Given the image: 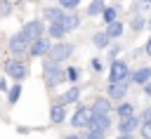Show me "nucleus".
I'll return each instance as SVG.
<instances>
[{
    "instance_id": "f257e3e1",
    "label": "nucleus",
    "mask_w": 151,
    "mask_h": 139,
    "mask_svg": "<svg viewBox=\"0 0 151 139\" xmlns=\"http://www.w3.org/2000/svg\"><path fill=\"white\" fill-rule=\"evenodd\" d=\"M42 75H45L47 87H57V85H61V82L66 80L64 68H59V64H54V61H50V59L42 61Z\"/></svg>"
},
{
    "instance_id": "f03ea898",
    "label": "nucleus",
    "mask_w": 151,
    "mask_h": 139,
    "mask_svg": "<svg viewBox=\"0 0 151 139\" xmlns=\"http://www.w3.org/2000/svg\"><path fill=\"white\" fill-rule=\"evenodd\" d=\"M2 68H5V75L12 78L14 82H21V80L28 78V66L24 61H19V59H7Z\"/></svg>"
},
{
    "instance_id": "7ed1b4c3",
    "label": "nucleus",
    "mask_w": 151,
    "mask_h": 139,
    "mask_svg": "<svg viewBox=\"0 0 151 139\" xmlns=\"http://www.w3.org/2000/svg\"><path fill=\"white\" fill-rule=\"evenodd\" d=\"M130 66L127 61L123 59H113L111 61V68H109V82H123V80H130Z\"/></svg>"
},
{
    "instance_id": "20e7f679",
    "label": "nucleus",
    "mask_w": 151,
    "mask_h": 139,
    "mask_svg": "<svg viewBox=\"0 0 151 139\" xmlns=\"http://www.w3.org/2000/svg\"><path fill=\"white\" fill-rule=\"evenodd\" d=\"M73 45L71 42H57V45H52L50 47V52H47V59L50 61H54V64H61V61H66L71 54H73Z\"/></svg>"
},
{
    "instance_id": "39448f33",
    "label": "nucleus",
    "mask_w": 151,
    "mask_h": 139,
    "mask_svg": "<svg viewBox=\"0 0 151 139\" xmlns=\"http://www.w3.org/2000/svg\"><path fill=\"white\" fill-rule=\"evenodd\" d=\"M21 35L28 40V45L33 42V40H38V38H45V24L42 21H38V19H33V21H28L24 28H21Z\"/></svg>"
},
{
    "instance_id": "423d86ee",
    "label": "nucleus",
    "mask_w": 151,
    "mask_h": 139,
    "mask_svg": "<svg viewBox=\"0 0 151 139\" xmlns=\"http://www.w3.org/2000/svg\"><path fill=\"white\" fill-rule=\"evenodd\" d=\"M127 90H130V80H123V82H109V85H106V99H111V101H125Z\"/></svg>"
},
{
    "instance_id": "0eeeda50",
    "label": "nucleus",
    "mask_w": 151,
    "mask_h": 139,
    "mask_svg": "<svg viewBox=\"0 0 151 139\" xmlns=\"http://www.w3.org/2000/svg\"><path fill=\"white\" fill-rule=\"evenodd\" d=\"M90 120H92V108L80 104V106L76 108V113L71 115V127H73V130H83V127H87Z\"/></svg>"
},
{
    "instance_id": "6e6552de",
    "label": "nucleus",
    "mask_w": 151,
    "mask_h": 139,
    "mask_svg": "<svg viewBox=\"0 0 151 139\" xmlns=\"http://www.w3.org/2000/svg\"><path fill=\"white\" fill-rule=\"evenodd\" d=\"M113 127V120H111V115H94L92 113V120L87 123V132H104V134H109V130Z\"/></svg>"
},
{
    "instance_id": "1a4fd4ad",
    "label": "nucleus",
    "mask_w": 151,
    "mask_h": 139,
    "mask_svg": "<svg viewBox=\"0 0 151 139\" xmlns=\"http://www.w3.org/2000/svg\"><path fill=\"white\" fill-rule=\"evenodd\" d=\"M7 47H9V54L21 57V54H26V52H28V40H26V38L21 35V31H19V33H14V35L9 38Z\"/></svg>"
},
{
    "instance_id": "9d476101",
    "label": "nucleus",
    "mask_w": 151,
    "mask_h": 139,
    "mask_svg": "<svg viewBox=\"0 0 151 139\" xmlns=\"http://www.w3.org/2000/svg\"><path fill=\"white\" fill-rule=\"evenodd\" d=\"M118 134H134V132H139V127H142V120L137 118V115H130V118H123V120H118Z\"/></svg>"
},
{
    "instance_id": "9b49d317",
    "label": "nucleus",
    "mask_w": 151,
    "mask_h": 139,
    "mask_svg": "<svg viewBox=\"0 0 151 139\" xmlns=\"http://www.w3.org/2000/svg\"><path fill=\"white\" fill-rule=\"evenodd\" d=\"M50 47H52V42H50L47 38H38V40H33V42L28 45V54H31V57H47Z\"/></svg>"
},
{
    "instance_id": "f8f14e48",
    "label": "nucleus",
    "mask_w": 151,
    "mask_h": 139,
    "mask_svg": "<svg viewBox=\"0 0 151 139\" xmlns=\"http://www.w3.org/2000/svg\"><path fill=\"white\" fill-rule=\"evenodd\" d=\"M50 123H52V125H64V123H66V106H64V104L54 101V104L50 106Z\"/></svg>"
},
{
    "instance_id": "ddd939ff",
    "label": "nucleus",
    "mask_w": 151,
    "mask_h": 139,
    "mask_svg": "<svg viewBox=\"0 0 151 139\" xmlns=\"http://www.w3.org/2000/svg\"><path fill=\"white\" fill-rule=\"evenodd\" d=\"M90 108H92V113H94V115H111V108H113V104H111V99H106V97H99V99H94V104H92Z\"/></svg>"
},
{
    "instance_id": "4468645a",
    "label": "nucleus",
    "mask_w": 151,
    "mask_h": 139,
    "mask_svg": "<svg viewBox=\"0 0 151 139\" xmlns=\"http://www.w3.org/2000/svg\"><path fill=\"white\" fill-rule=\"evenodd\" d=\"M149 80H151V66H139L130 73V82H134V85H144Z\"/></svg>"
},
{
    "instance_id": "2eb2a0df",
    "label": "nucleus",
    "mask_w": 151,
    "mask_h": 139,
    "mask_svg": "<svg viewBox=\"0 0 151 139\" xmlns=\"http://www.w3.org/2000/svg\"><path fill=\"white\" fill-rule=\"evenodd\" d=\"M80 94H83V90L78 87V85H71L61 97H59V104H64V106H71V104H76L78 99H80Z\"/></svg>"
},
{
    "instance_id": "dca6fc26",
    "label": "nucleus",
    "mask_w": 151,
    "mask_h": 139,
    "mask_svg": "<svg viewBox=\"0 0 151 139\" xmlns=\"http://www.w3.org/2000/svg\"><path fill=\"white\" fill-rule=\"evenodd\" d=\"M113 111H116L118 120L130 118V115H137V113H134V104H132V101H118V106H113Z\"/></svg>"
},
{
    "instance_id": "f3484780",
    "label": "nucleus",
    "mask_w": 151,
    "mask_h": 139,
    "mask_svg": "<svg viewBox=\"0 0 151 139\" xmlns=\"http://www.w3.org/2000/svg\"><path fill=\"white\" fill-rule=\"evenodd\" d=\"M42 14H45V19H47L50 24H59V21L64 19V9H61L59 5H52V7H45V9H42Z\"/></svg>"
},
{
    "instance_id": "a211bd4d",
    "label": "nucleus",
    "mask_w": 151,
    "mask_h": 139,
    "mask_svg": "<svg viewBox=\"0 0 151 139\" xmlns=\"http://www.w3.org/2000/svg\"><path fill=\"white\" fill-rule=\"evenodd\" d=\"M61 26L66 28V33H68V31H76V28L80 26V16H78L76 12H64V19H61Z\"/></svg>"
},
{
    "instance_id": "6ab92c4d",
    "label": "nucleus",
    "mask_w": 151,
    "mask_h": 139,
    "mask_svg": "<svg viewBox=\"0 0 151 139\" xmlns=\"http://www.w3.org/2000/svg\"><path fill=\"white\" fill-rule=\"evenodd\" d=\"M45 31H47V35H50V38H54V40H61V38L66 35V28L61 26V21H59V24H50Z\"/></svg>"
},
{
    "instance_id": "aec40b11",
    "label": "nucleus",
    "mask_w": 151,
    "mask_h": 139,
    "mask_svg": "<svg viewBox=\"0 0 151 139\" xmlns=\"http://www.w3.org/2000/svg\"><path fill=\"white\" fill-rule=\"evenodd\" d=\"M109 42H111V38H109L104 31H99V33H94V35H92V45H94L97 49H106V47H109Z\"/></svg>"
},
{
    "instance_id": "412c9836",
    "label": "nucleus",
    "mask_w": 151,
    "mask_h": 139,
    "mask_svg": "<svg viewBox=\"0 0 151 139\" xmlns=\"http://www.w3.org/2000/svg\"><path fill=\"white\" fill-rule=\"evenodd\" d=\"M21 97V82H14L9 90H7V106H14Z\"/></svg>"
},
{
    "instance_id": "4be33fe9",
    "label": "nucleus",
    "mask_w": 151,
    "mask_h": 139,
    "mask_svg": "<svg viewBox=\"0 0 151 139\" xmlns=\"http://www.w3.org/2000/svg\"><path fill=\"white\" fill-rule=\"evenodd\" d=\"M106 9V5H104V0H92L90 5H87V16H101V12Z\"/></svg>"
},
{
    "instance_id": "5701e85b",
    "label": "nucleus",
    "mask_w": 151,
    "mask_h": 139,
    "mask_svg": "<svg viewBox=\"0 0 151 139\" xmlns=\"http://www.w3.org/2000/svg\"><path fill=\"white\" fill-rule=\"evenodd\" d=\"M111 40H116V38H120L123 35V21H113V24H109L106 26V31H104Z\"/></svg>"
},
{
    "instance_id": "b1692460",
    "label": "nucleus",
    "mask_w": 151,
    "mask_h": 139,
    "mask_svg": "<svg viewBox=\"0 0 151 139\" xmlns=\"http://www.w3.org/2000/svg\"><path fill=\"white\" fill-rule=\"evenodd\" d=\"M101 19H104L106 26L113 24V21H118V7H106V9L101 12Z\"/></svg>"
},
{
    "instance_id": "393cba45",
    "label": "nucleus",
    "mask_w": 151,
    "mask_h": 139,
    "mask_svg": "<svg viewBox=\"0 0 151 139\" xmlns=\"http://www.w3.org/2000/svg\"><path fill=\"white\" fill-rule=\"evenodd\" d=\"M64 73H66V80H71L73 85H76V80L80 78V71H78V66H68Z\"/></svg>"
},
{
    "instance_id": "a878e982",
    "label": "nucleus",
    "mask_w": 151,
    "mask_h": 139,
    "mask_svg": "<svg viewBox=\"0 0 151 139\" xmlns=\"http://www.w3.org/2000/svg\"><path fill=\"white\" fill-rule=\"evenodd\" d=\"M144 26H146V19H144V16H142V14H137V16H134V19H132V31H134V33H137V31H142V28H144Z\"/></svg>"
},
{
    "instance_id": "bb28decb",
    "label": "nucleus",
    "mask_w": 151,
    "mask_h": 139,
    "mask_svg": "<svg viewBox=\"0 0 151 139\" xmlns=\"http://www.w3.org/2000/svg\"><path fill=\"white\" fill-rule=\"evenodd\" d=\"M80 5V0H59V7L61 9H76Z\"/></svg>"
},
{
    "instance_id": "cd10ccee",
    "label": "nucleus",
    "mask_w": 151,
    "mask_h": 139,
    "mask_svg": "<svg viewBox=\"0 0 151 139\" xmlns=\"http://www.w3.org/2000/svg\"><path fill=\"white\" fill-rule=\"evenodd\" d=\"M139 134H142V139H151V123H142Z\"/></svg>"
},
{
    "instance_id": "c85d7f7f",
    "label": "nucleus",
    "mask_w": 151,
    "mask_h": 139,
    "mask_svg": "<svg viewBox=\"0 0 151 139\" xmlns=\"http://www.w3.org/2000/svg\"><path fill=\"white\" fill-rule=\"evenodd\" d=\"M142 123H151V106H146V108H142V113L137 115Z\"/></svg>"
},
{
    "instance_id": "c756f323",
    "label": "nucleus",
    "mask_w": 151,
    "mask_h": 139,
    "mask_svg": "<svg viewBox=\"0 0 151 139\" xmlns=\"http://www.w3.org/2000/svg\"><path fill=\"white\" fill-rule=\"evenodd\" d=\"M9 12H12V5L7 0H0V16H7Z\"/></svg>"
},
{
    "instance_id": "7c9ffc66",
    "label": "nucleus",
    "mask_w": 151,
    "mask_h": 139,
    "mask_svg": "<svg viewBox=\"0 0 151 139\" xmlns=\"http://www.w3.org/2000/svg\"><path fill=\"white\" fill-rule=\"evenodd\" d=\"M83 139H106V134L104 132H85Z\"/></svg>"
},
{
    "instance_id": "2f4dec72",
    "label": "nucleus",
    "mask_w": 151,
    "mask_h": 139,
    "mask_svg": "<svg viewBox=\"0 0 151 139\" xmlns=\"http://www.w3.org/2000/svg\"><path fill=\"white\" fill-rule=\"evenodd\" d=\"M90 66H92V71H97V73H101V71H104V66H101V61H99V59H92V61H90Z\"/></svg>"
},
{
    "instance_id": "473e14b6",
    "label": "nucleus",
    "mask_w": 151,
    "mask_h": 139,
    "mask_svg": "<svg viewBox=\"0 0 151 139\" xmlns=\"http://www.w3.org/2000/svg\"><path fill=\"white\" fill-rule=\"evenodd\" d=\"M118 52H120V47H118V45L109 47V57H111V59H116V57H118Z\"/></svg>"
},
{
    "instance_id": "72a5a7b5",
    "label": "nucleus",
    "mask_w": 151,
    "mask_h": 139,
    "mask_svg": "<svg viewBox=\"0 0 151 139\" xmlns=\"http://www.w3.org/2000/svg\"><path fill=\"white\" fill-rule=\"evenodd\" d=\"M142 92H144V94H146V97H151V80H149V82H144V85H142Z\"/></svg>"
},
{
    "instance_id": "f704fd0d",
    "label": "nucleus",
    "mask_w": 151,
    "mask_h": 139,
    "mask_svg": "<svg viewBox=\"0 0 151 139\" xmlns=\"http://www.w3.org/2000/svg\"><path fill=\"white\" fill-rule=\"evenodd\" d=\"M9 87H7V78H0V92H7Z\"/></svg>"
},
{
    "instance_id": "c9c22d12",
    "label": "nucleus",
    "mask_w": 151,
    "mask_h": 139,
    "mask_svg": "<svg viewBox=\"0 0 151 139\" xmlns=\"http://www.w3.org/2000/svg\"><path fill=\"white\" fill-rule=\"evenodd\" d=\"M17 132H19V134H28V132H31V127H24V125H19V127H17Z\"/></svg>"
},
{
    "instance_id": "e433bc0d",
    "label": "nucleus",
    "mask_w": 151,
    "mask_h": 139,
    "mask_svg": "<svg viewBox=\"0 0 151 139\" xmlns=\"http://www.w3.org/2000/svg\"><path fill=\"white\" fill-rule=\"evenodd\" d=\"M61 139H83V134H78V132H73V134H66V137H61Z\"/></svg>"
},
{
    "instance_id": "4c0bfd02",
    "label": "nucleus",
    "mask_w": 151,
    "mask_h": 139,
    "mask_svg": "<svg viewBox=\"0 0 151 139\" xmlns=\"http://www.w3.org/2000/svg\"><path fill=\"white\" fill-rule=\"evenodd\" d=\"M144 52H146V54H149V57H151V38H149V40H146V45H144Z\"/></svg>"
},
{
    "instance_id": "58836bf2",
    "label": "nucleus",
    "mask_w": 151,
    "mask_h": 139,
    "mask_svg": "<svg viewBox=\"0 0 151 139\" xmlns=\"http://www.w3.org/2000/svg\"><path fill=\"white\" fill-rule=\"evenodd\" d=\"M116 139H134V134H118Z\"/></svg>"
},
{
    "instance_id": "ea45409f",
    "label": "nucleus",
    "mask_w": 151,
    "mask_h": 139,
    "mask_svg": "<svg viewBox=\"0 0 151 139\" xmlns=\"http://www.w3.org/2000/svg\"><path fill=\"white\" fill-rule=\"evenodd\" d=\"M149 2H151V0H144V5H149Z\"/></svg>"
},
{
    "instance_id": "a19ab883",
    "label": "nucleus",
    "mask_w": 151,
    "mask_h": 139,
    "mask_svg": "<svg viewBox=\"0 0 151 139\" xmlns=\"http://www.w3.org/2000/svg\"><path fill=\"white\" fill-rule=\"evenodd\" d=\"M19 2H26V0H19Z\"/></svg>"
}]
</instances>
